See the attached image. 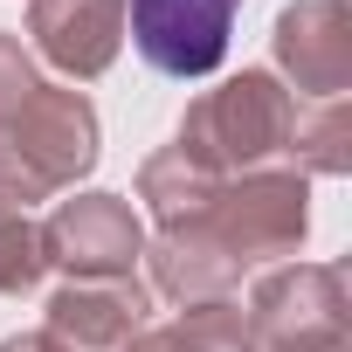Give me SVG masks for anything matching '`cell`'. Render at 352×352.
Segmentation results:
<instances>
[{
  "label": "cell",
  "instance_id": "6da1fadb",
  "mask_svg": "<svg viewBox=\"0 0 352 352\" xmlns=\"http://www.w3.org/2000/svg\"><path fill=\"white\" fill-rule=\"evenodd\" d=\"M242 0H131V42L159 76H214Z\"/></svg>",
  "mask_w": 352,
  "mask_h": 352
},
{
  "label": "cell",
  "instance_id": "7a4b0ae2",
  "mask_svg": "<svg viewBox=\"0 0 352 352\" xmlns=\"http://www.w3.org/2000/svg\"><path fill=\"white\" fill-rule=\"evenodd\" d=\"M35 35L63 69H104L118 49V0H42Z\"/></svg>",
  "mask_w": 352,
  "mask_h": 352
},
{
  "label": "cell",
  "instance_id": "3957f363",
  "mask_svg": "<svg viewBox=\"0 0 352 352\" xmlns=\"http://www.w3.org/2000/svg\"><path fill=\"white\" fill-rule=\"evenodd\" d=\"M35 270H42V249H35L28 221L0 208V290H21V283H35Z\"/></svg>",
  "mask_w": 352,
  "mask_h": 352
},
{
  "label": "cell",
  "instance_id": "277c9868",
  "mask_svg": "<svg viewBox=\"0 0 352 352\" xmlns=\"http://www.w3.org/2000/svg\"><path fill=\"white\" fill-rule=\"evenodd\" d=\"M0 97H8V104H28V97H35V83H28V63H21L8 42H0Z\"/></svg>",
  "mask_w": 352,
  "mask_h": 352
}]
</instances>
